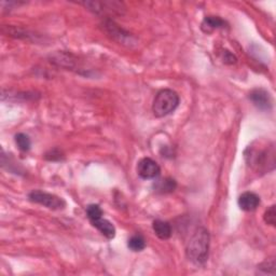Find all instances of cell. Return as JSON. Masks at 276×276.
I'll use <instances>...</instances> for the list:
<instances>
[{
    "mask_svg": "<svg viewBox=\"0 0 276 276\" xmlns=\"http://www.w3.org/2000/svg\"><path fill=\"white\" fill-rule=\"evenodd\" d=\"M103 28L105 29V32L111 38V39L119 42L120 44L127 45V47H129V45L136 43L135 38L131 34L125 32L124 29H122L119 25H117L116 23L111 20H106L103 23Z\"/></svg>",
    "mask_w": 276,
    "mask_h": 276,
    "instance_id": "obj_5",
    "label": "cell"
},
{
    "mask_svg": "<svg viewBox=\"0 0 276 276\" xmlns=\"http://www.w3.org/2000/svg\"><path fill=\"white\" fill-rule=\"evenodd\" d=\"M29 201H32L33 203L40 204L47 209L53 210V211H57V210H63L66 206L65 201L62 197H59L55 194H51L48 192H44V191L40 190H36L30 192L28 194Z\"/></svg>",
    "mask_w": 276,
    "mask_h": 276,
    "instance_id": "obj_4",
    "label": "cell"
},
{
    "mask_svg": "<svg viewBox=\"0 0 276 276\" xmlns=\"http://www.w3.org/2000/svg\"><path fill=\"white\" fill-rule=\"evenodd\" d=\"M127 246L133 251H142L146 247V241L142 235H133L128 240Z\"/></svg>",
    "mask_w": 276,
    "mask_h": 276,
    "instance_id": "obj_14",
    "label": "cell"
},
{
    "mask_svg": "<svg viewBox=\"0 0 276 276\" xmlns=\"http://www.w3.org/2000/svg\"><path fill=\"white\" fill-rule=\"evenodd\" d=\"M153 231L160 240H168L172 236V227L166 221L156 220L153 221Z\"/></svg>",
    "mask_w": 276,
    "mask_h": 276,
    "instance_id": "obj_11",
    "label": "cell"
},
{
    "mask_svg": "<svg viewBox=\"0 0 276 276\" xmlns=\"http://www.w3.org/2000/svg\"><path fill=\"white\" fill-rule=\"evenodd\" d=\"M87 215L90 221H94L103 217V211L98 205L91 204L87 207Z\"/></svg>",
    "mask_w": 276,
    "mask_h": 276,
    "instance_id": "obj_17",
    "label": "cell"
},
{
    "mask_svg": "<svg viewBox=\"0 0 276 276\" xmlns=\"http://www.w3.org/2000/svg\"><path fill=\"white\" fill-rule=\"evenodd\" d=\"M15 143H17L18 147L22 151H28L30 149V146H32L29 137L23 133H20L15 136Z\"/></svg>",
    "mask_w": 276,
    "mask_h": 276,
    "instance_id": "obj_16",
    "label": "cell"
},
{
    "mask_svg": "<svg viewBox=\"0 0 276 276\" xmlns=\"http://www.w3.org/2000/svg\"><path fill=\"white\" fill-rule=\"evenodd\" d=\"M260 204V197L254 192H244L239 197L240 209L245 212L255 211Z\"/></svg>",
    "mask_w": 276,
    "mask_h": 276,
    "instance_id": "obj_9",
    "label": "cell"
},
{
    "mask_svg": "<svg viewBox=\"0 0 276 276\" xmlns=\"http://www.w3.org/2000/svg\"><path fill=\"white\" fill-rule=\"evenodd\" d=\"M245 159L256 172H269L275 167V146L273 143L251 145L245 152Z\"/></svg>",
    "mask_w": 276,
    "mask_h": 276,
    "instance_id": "obj_1",
    "label": "cell"
},
{
    "mask_svg": "<svg viewBox=\"0 0 276 276\" xmlns=\"http://www.w3.org/2000/svg\"><path fill=\"white\" fill-rule=\"evenodd\" d=\"M82 5L90 11L103 15L121 13L122 9H124L123 5L117 2H84Z\"/></svg>",
    "mask_w": 276,
    "mask_h": 276,
    "instance_id": "obj_6",
    "label": "cell"
},
{
    "mask_svg": "<svg viewBox=\"0 0 276 276\" xmlns=\"http://www.w3.org/2000/svg\"><path fill=\"white\" fill-rule=\"evenodd\" d=\"M155 189L159 193H171L176 189V181L172 178H164L155 183Z\"/></svg>",
    "mask_w": 276,
    "mask_h": 276,
    "instance_id": "obj_13",
    "label": "cell"
},
{
    "mask_svg": "<svg viewBox=\"0 0 276 276\" xmlns=\"http://www.w3.org/2000/svg\"><path fill=\"white\" fill-rule=\"evenodd\" d=\"M249 99L260 110H270L272 108V98L269 92L263 89L252 90L249 93Z\"/></svg>",
    "mask_w": 276,
    "mask_h": 276,
    "instance_id": "obj_8",
    "label": "cell"
},
{
    "mask_svg": "<svg viewBox=\"0 0 276 276\" xmlns=\"http://www.w3.org/2000/svg\"><path fill=\"white\" fill-rule=\"evenodd\" d=\"M91 224L93 225L104 236H106L107 239L112 240L113 237L116 236V228H114V226L109 220L104 219L102 217L94 221H91Z\"/></svg>",
    "mask_w": 276,
    "mask_h": 276,
    "instance_id": "obj_10",
    "label": "cell"
},
{
    "mask_svg": "<svg viewBox=\"0 0 276 276\" xmlns=\"http://www.w3.org/2000/svg\"><path fill=\"white\" fill-rule=\"evenodd\" d=\"M263 219L265 221V224L270 225L272 227H275L276 225V209L275 205H272L271 207H269L264 213Z\"/></svg>",
    "mask_w": 276,
    "mask_h": 276,
    "instance_id": "obj_18",
    "label": "cell"
},
{
    "mask_svg": "<svg viewBox=\"0 0 276 276\" xmlns=\"http://www.w3.org/2000/svg\"><path fill=\"white\" fill-rule=\"evenodd\" d=\"M210 233L205 228H198L188 242L186 254L188 259L194 264H204L209 259Z\"/></svg>",
    "mask_w": 276,
    "mask_h": 276,
    "instance_id": "obj_2",
    "label": "cell"
},
{
    "mask_svg": "<svg viewBox=\"0 0 276 276\" xmlns=\"http://www.w3.org/2000/svg\"><path fill=\"white\" fill-rule=\"evenodd\" d=\"M222 60H224L226 64H234L236 63V57L232 54L231 52L224 51L222 52Z\"/></svg>",
    "mask_w": 276,
    "mask_h": 276,
    "instance_id": "obj_19",
    "label": "cell"
},
{
    "mask_svg": "<svg viewBox=\"0 0 276 276\" xmlns=\"http://www.w3.org/2000/svg\"><path fill=\"white\" fill-rule=\"evenodd\" d=\"M258 273L259 274H275V259L266 260L261 264L258 265Z\"/></svg>",
    "mask_w": 276,
    "mask_h": 276,
    "instance_id": "obj_15",
    "label": "cell"
},
{
    "mask_svg": "<svg viewBox=\"0 0 276 276\" xmlns=\"http://www.w3.org/2000/svg\"><path fill=\"white\" fill-rule=\"evenodd\" d=\"M227 23L219 17H206L202 22V30L206 34L213 33L218 28L226 27Z\"/></svg>",
    "mask_w": 276,
    "mask_h": 276,
    "instance_id": "obj_12",
    "label": "cell"
},
{
    "mask_svg": "<svg viewBox=\"0 0 276 276\" xmlns=\"http://www.w3.org/2000/svg\"><path fill=\"white\" fill-rule=\"evenodd\" d=\"M137 173L143 179H155L161 173L159 164L150 158L142 159L137 165Z\"/></svg>",
    "mask_w": 276,
    "mask_h": 276,
    "instance_id": "obj_7",
    "label": "cell"
},
{
    "mask_svg": "<svg viewBox=\"0 0 276 276\" xmlns=\"http://www.w3.org/2000/svg\"><path fill=\"white\" fill-rule=\"evenodd\" d=\"M179 105V96L170 89L161 90L157 94L152 105L153 114L157 118H163L174 112Z\"/></svg>",
    "mask_w": 276,
    "mask_h": 276,
    "instance_id": "obj_3",
    "label": "cell"
}]
</instances>
